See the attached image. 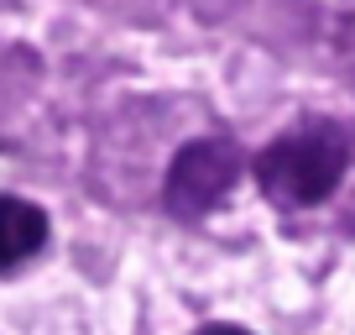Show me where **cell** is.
Wrapping results in <instances>:
<instances>
[{
	"mask_svg": "<svg viewBox=\"0 0 355 335\" xmlns=\"http://www.w3.org/2000/svg\"><path fill=\"white\" fill-rule=\"evenodd\" d=\"M345 163H350L345 131L329 121H313V126H298V131L277 136L256 157V183H261L266 199L303 210V204H319L340 189Z\"/></svg>",
	"mask_w": 355,
	"mask_h": 335,
	"instance_id": "obj_1",
	"label": "cell"
},
{
	"mask_svg": "<svg viewBox=\"0 0 355 335\" xmlns=\"http://www.w3.org/2000/svg\"><path fill=\"white\" fill-rule=\"evenodd\" d=\"M42 241H47V215L32 199L0 194V272H11L26 257H37Z\"/></svg>",
	"mask_w": 355,
	"mask_h": 335,
	"instance_id": "obj_3",
	"label": "cell"
},
{
	"mask_svg": "<svg viewBox=\"0 0 355 335\" xmlns=\"http://www.w3.org/2000/svg\"><path fill=\"white\" fill-rule=\"evenodd\" d=\"M199 335H251V330H241V325H204Z\"/></svg>",
	"mask_w": 355,
	"mask_h": 335,
	"instance_id": "obj_4",
	"label": "cell"
},
{
	"mask_svg": "<svg viewBox=\"0 0 355 335\" xmlns=\"http://www.w3.org/2000/svg\"><path fill=\"white\" fill-rule=\"evenodd\" d=\"M235 173H241V152L230 142H189L167 168V210L178 215H204L235 189Z\"/></svg>",
	"mask_w": 355,
	"mask_h": 335,
	"instance_id": "obj_2",
	"label": "cell"
}]
</instances>
